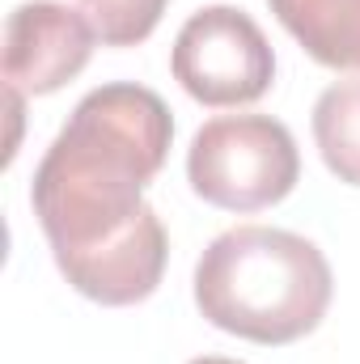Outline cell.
<instances>
[{"mask_svg":"<svg viewBox=\"0 0 360 364\" xmlns=\"http://www.w3.org/2000/svg\"><path fill=\"white\" fill-rule=\"evenodd\" d=\"M170 106L144 85L90 90L43 153L30 203L64 279L97 305H136L166 275V225L144 186L170 157Z\"/></svg>","mask_w":360,"mask_h":364,"instance_id":"1","label":"cell"},{"mask_svg":"<svg viewBox=\"0 0 360 364\" xmlns=\"http://www.w3.org/2000/svg\"><path fill=\"white\" fill-rule=\"evenodd\" d=\"M335 279L327 255L288 229L238 225L199 255L195 305L199 314L238 339L284 348L327 318Z\"/></svg>","mask_w":360,"mask_h":364,"instance_id":"2","label":"cell"},{"mask_svg":"<svg viewBox=\"0 0 360 364\" xmlns=\"http://www.w3.org/2000/svg\"><path fill=\"white\" fill-rule=\"evenodd\" d=\"M301 178L292 132L271 114L208 119L186 149L191 191L225 212H259L280 203Z\"/></svg>","mask_w":360,"mask_h":364,"instance_id":"3","label":"cell"},{"mask_svg":"<svg viewBox=\"0 0 360 364\" xmlns=\"http://www.w3.org/2000/svg\"><path fill=\"white\" fill-rule=\"evenodd\" d=\"M170 73L203 106H246L271 90L275 51L250 13L233 4H208L182 21Z\"/></svg>","mask_w":360,"mask_h":364,"instance_id":"4","label":"cell"},{"mask_svg":"<svg viewBox=\"0 0 360 364\" xmlns=\"http://www.w3.org/2000/svg\"><path fill=\"white\" fill-rule=\"evenodd\" d=\"M97 26L60 0H26L4 21V90L43 97L68 85L93 55Z\"/></svg>","mask_w":360,"mask_h":364,"instance_id":"5","label":"cell"},{"mask_svg":"<svg viewBox=\"0 0 360 364\" xmlns=\"http://www.w3.org/2000/svg\"><path fill=\"white\" fill-rule=\"evenodd\" d=\"M280 26L322 68H360V0H268Z\"/></svg>","mask_w":360,"mask_h":364,"instance_id":"6","label":"cell"},{"mask_svg":"<svg viewBox=\"0 0 360 364\" xmlns=\"http://www.w3.org/2000/svg\"><path fill=\"white\" fill-rule=\"evenodd\" d=\"M314 140L327 170L348 186H360V77L335 81L318 93Z\"/></svg>","mask_w":360,"mask_h":364,"instance_id":"7","label":"cell"},{"mask_svg":"<svg viewBox=\"0 0 360 364\" xmlns=\"http://www.w3.org/2000/svg\"><path fill=\"white\" fill-rule=\"evenodd\" d=\"M170 0H81V9L90 13V21L97 26V38L106 47H136L144 43Z\"/></svg>","mask_w":360,"mask_h":364,"instance_id":"8","label":"cell"},{"mask_svg":"<svg viewBox=\"0 0 360 364\" xmlns=\"http://www.w3.org/2000/svg\"><path fill=\"white\" fill-rule=\"evenodd\" d=\"M191 364H242V360H225V356H199V360H191Z\"/></svg>","mask_w":360,"mask_h":364,"instance_id":"9","label":"cell"}]
</instances>
